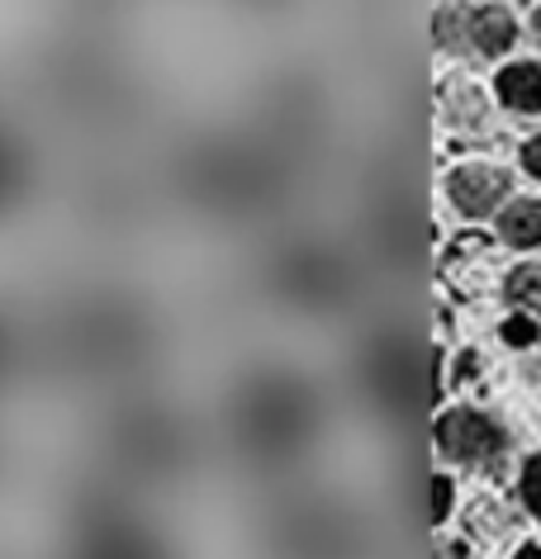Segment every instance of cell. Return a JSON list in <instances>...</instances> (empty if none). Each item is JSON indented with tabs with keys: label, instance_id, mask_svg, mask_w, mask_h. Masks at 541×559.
<instances>
[{
	"label": "cell",
	"instance_id": "cell-18",
	"mask_svg": "<svg viewBox=\"0 0 541 559\" xmlns=\"http://www.w3.org/2000/svg\"><path fill=\"white\" fill-rule=\"evenodd\" d=\"M522 166H527V176H537V180H541V133L522 143Z\"/></svg>",
	"mask_w": 541,
	"mask_h": 559
},
{
	"label": "cell",
	"instance_id": "cell-11",
	"mask_svg": "<svg viewBox=\"0 0 541 559\" xmlns=\"http://www.w3.org/2000/svg\"><path fill=\"white\" fill-rule=\"evenodd\" d=\"M498 100H504L513 115H541V67L537 62H513L498 72Z\"/></svg>",
	"mask_w": 541,
	"mask_h": 559
},
{
	"label": "cell",
	"instance_id": "cell-14",
	"mask_svg": "<svg viewBox=\"0 0 541 559\" xmlns=\"http://www.w3.org/2000/svg\"><path fill=\"white\" fill-rule=\"evenodd\" d=\"M20 356H24V346H20V332H15V323H10L5 313H0V384H5L10 374L20 370Z\"/></svg>",
	"mask_w": 541,
	"mask_h": 559
},
{
	"label": "cell",
	"instance_id": "cell-9",
	"mask_svg": "<svg viewBox=\"0 0 541 559\" xmlns=\"http://www.w3.org/2000/svg\"><path fill=\"white\" fill-rule=\"evenodd\" d=\"M34 176H38L34 147L24 143L20 129H10L0 119V218H10L34 194Z\"/></svg>",
	"mask_w": 541,
	"mask_h": 559
},
{
	"label": "cell",
	"instance_id": "cell-13",
	"mask_svg": "<svg viewBox=\"0 0 541 559\" xmlns=\"http://www.w3.org/2000/svg\"><path fill=\"white\" fill-rule=\"evenodd\" d=\"M504 295H508L513 304H518V309L541 313V265H518V271L508 275Z\"/></svg>",
	"mask_w": 541,
	"mask_h": 559
},
{
	"label": "cell",
	"instance_id": "cell-16",
	"mask_svg": "<svg viewBox=\"0 0 541 559\" xmlns=\"http://www.w3.org/2000/svg\"><path fill=\"white\" fill-rule=\"evenodd\" d=\"M451 502H456V484L447 479V474H433V526H447V516H451Z\"/></svg>",
	"mask_w": 541,
	"mask_h": 559
},
{
	"label": "cell",
	"instance_id": "cell-5",
	"mask_svg": "<svg viewBox=\"0 0 541 559\" xmlns=\"http://www.w3.org/2000/svg\"><path fill=\"white\" fill-rule=\"evenodd\" d=\"M261 289L271 295V304H281L290 313L304 318H328L352 309V289H356V271L352 257L328 242V237H285L267 251L261 265Z\"/></svg>",
	"mask_w": 541,
	"mask_h": 559
},
{
	"label": "cell",
	"instance_id": "cell-6",
	"mask_svg": "<svg viewBox=\"0 0 541 559\" xmlns=\"http://www.w3.org/2000/svg\"><path fill=\"white\" fill-rule=\"evenodd\" d=\"M67 531H72L77 550L86 555H152L162 540L152 536L157 522L138 502L133 484L124 479H95L72 498L67 508Z\"/></svg>",
	"mask_w": 541,
	"mask_h": 559
},
{
	"label": "cell",
	"instance_id": "cell-17",
	"mask_svg": "<svg viewBox=\"0 0 541 559\" xmlns=\"http://www.w3.org/2000/svg\"><path fill=\"white\" fill-rule=\"evenodd\" d=\"M504 342L508 346H532L537 342V323H532V318H508V323H504Z\"/></svg>",
	"mask_w": 541,
	"mask_h": 559
},
{
	"label": "cell",
	"instance_id": "cell-15",
	"mask_svg": "<svg viewBox=\"0 0 541 559\" xmlns=\"http://www.w3.org/2000/svg\"><path fill=\"white\" fill-rule=\"evenodd\" d=\"M522 502H527V512H532L537 516V522H541V455H532V460H527V465H522Z\"/></svg>",
	"mask_w": 541,
	"mask_h": 559
},
{
	"label": "cell",
	"instance_id": "cell-4",
	"mask_svg": "<svg viewBox=\"0 0 541 559\" xmlns=\"http://www.w3.org/2000/svg\"><path fill=\"white\" fill-rule=\"evenodd\" d=\"M101 455L133 488L180 484L200 460V431L186 408L152 394H133L101 417Z\"/></svg>",
	"mask_w": 541,
	"mask_h": 559
},
{
	"label": "cell",
	"instance_id": "cell-3",
	"mask_svg": "<svg viewBox=\"0 0 541 559\" xmlns=\"http://www.w3.org/2000/svg\"><path fill=\"white\" fill-rule=\"evenodd\" d=\"M180 200L196 204L210 218H252L285 200L290 166L281 152L252 143V138H204L190 143L172 166Z\"/></svg>",
	"mask_w": 541,
	"mask_h": 559
},
{
	"label": "cell",
	"instance_id": "cell-8",
	"mask_svg": "<svg viewBox=\"0 0 541 559\" xmlns=\"http://www.w3.org/2000/svg\"><path fill=\"white\" fill-rule=\"evenodd\" d=\"M447 194H451L456 214L490 218V214H498V204L508 200V171L484 166V162H466L447 176Z\"/></svg>",
	"mask_w": 541,
	"mask_h": 559
},
{
	"label": "cell",
	"instance_id": "cell-12",
	"mask_svg": "<svg viewBox=\"0 0 541 559\" xmlns=\"http://www.w3.org/2000/svg\"><path fill=\"white\" fill-rule=\"evenodd\" d=\"M498 237L508 247H541V200H513L498 214Z\"/></svg>",
	"mask_w": 541,
	"mask_h": 559
},
{
	"label": "cell",
	"instance_id": "cell-7",
	"mask_svg": "<svg viewBox=\"0 0 541 559\" xmlns=\"http://www.w3.org/2000/svg\"><path fill=\"white\" fill-rule=\"evenodd\" d=\"M433 441H437V451L456 460V465H466V469H484V465H494L498 455H504V427L494 423L490 413H480V408H447L437 417V427H433Z\"/></svg>",
	"mask_w": 541,
	"mask_h": 559
},
{
	"label": "cell",
	"instance_id": "cell-2",
	"mask_svg": "<svg viewBox=\"0 0 541 559\" xmlns=\"http://www.w3.org/2000/svg\"><path fill=\"white\" fill-rule=\"evenodd\" d=\"M162 346V328L138 295L124 289H86L67 299L48 323V352L81 384L133 380L152 366Z\"/></svg>",
	"mask_w": 541,
	"mask_h": 559
},
{
	"label": "cell",
	"instance_id": "cell-1",
	"mask_svg": "<svg viewBox=\"0 0 541 559\" xmlns=\"http://www.w3.org/2000/svg\"><path fill=\"white\" fill-rule=\"evenodd\" d=\"M324 394L295 366L247 370L224 403V431L233 455L261 474H285L299 460H309L314 445L324 441Z\"/></svg>",
	"mask_w": 541,
	"mask_h": 559
},
{
	"label": "cell",
	"instance_id": "cell-19",
	"mask_svg": "<svg viewBox=\"0 0 541 559\" xmlns=\"http://www.w3.org/2000/svg\"><path fill=\"white\" fill-rule=\"evenodd\" d=\"M532 34H537V44H541V5H537V15H532Z\"/></svg>",
	"mask_w": 541,
	"mask_h": 559
},
{
	"label": "cell",
	"instance_id": "cell-10",
	"mask_svg": "<svg viewBox=\"0 0 541 559\" xmlns=\"http://www.w3.org/2000/svg\"><path fill=\"white\" fill-rule=\"evenodd\" d=\"M513 44H518V24H513L508 10H498V5L470 10V20H466V48L470 52H480V58H504Z\"/></svg>",
	"mask_w": 541,
	"mask_h": 559
}]
</instances>
